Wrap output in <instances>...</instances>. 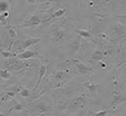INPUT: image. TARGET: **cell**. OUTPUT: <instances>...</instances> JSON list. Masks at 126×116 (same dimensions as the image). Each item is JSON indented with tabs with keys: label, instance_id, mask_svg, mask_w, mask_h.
I'll return each mask as SVG.
<instances>
[{
	"label": "cell",
	"instance_id": "obj_1",
	"mask_svg": "<svg viewBox=\"0 0 126 116\" xmlns=\"http://www.w3.org/2000/svg\"><path fill=\"white\" fill-rule=\"evenodd\" d=\"M47 39L54 46L62 45L71 39L70 27L64 21L51 23L47 31Z\"/></svg>",
	"mask_w": 126,
	"mask_h": 116
},
{
	"label": "cell",
	"instance_id": "obj_2",
	"mask_svg": "<svg viewBox=\"0 0 126 116\" xmlns=\"http://www.w3.org/2000/svg\"><path fill=\"white\" fill-rule=\"evenodd\" d=\"M53 110V105L47 97H38L36 99L30 101L29 103H27V113L28 114H47L51 113Z\"/></svg>",
	"mask_w": 126,
	"mask_h": 116
},
{
	"label": "cell",
	"instance_id": "obj_3",
	"mask_svg": "<svg viewBox=\"0 0 126 116\" xmlns=\"http://www.w3.org/2000/svg\"><path fill=\"white\" fill-rule=\"evenodd\" d=\"M92 99V97L89 95V93L87 91L82 92L81 94H79L78 96L74 97L73 99L69 100L68 102H64L63 103L58 105V108L64 110L67 113L70 112H74L77 109H82L86 106L87 103L89 100Z\"/></svg>",
	"mask_w": 126,
	"mask_h": 116
},
{
	"label": "cell",
	"instance_id": "obj_4",
	"mask_svg": "<svg viewBox=\"0 0 126 116\" xmlns=\"http://www.w3.org/2000/svg\"><path fill=\"white\" fill-rule=\"evenodd\" d=\"M0 64H1L2 68H5V69L9 70L11 73H13V72L23 71V70H27V69L32 68L33 61H31V59L24 60V59H20L16 56H14V57L4 59V62H2Z\"/></svg>",
	"mask_w": 126,
	"mask_h": 116
},
{
	"label": "cell",
	"instance_id": "obj_5",
	"mask_svg": "<svg viewBox=\"0 0 126 116\" xmlns=\"http://www.w3.org/2000/svg\"><path fill=\"white\" fill-rule=\"evenodd\" d=\"M40 42H42L41 38H35L29 35H22L19 38H16V41L13 43L11 50L13 51V53L16 55L19 52L23 51L24 50L30 48L32 46H36L37 44H39Z\"/></svg>",
	"mask_w": 126,
	"mask_h": 116
},
{
	"label": "cell",
	"instance_id": "obj_6",
	"mask_svg": "<svg viewBox=\"0 0 126 116\" xmlns=\"http://www.w3.org/2000/svg\"><path fill=\"white\" fill-rule=\"evenodd\" d=\"M71 70L70 68H63V69H57L52 74H50L49 81H50V87L52 88H60L61 86L65 85L68 82V78L71 77Z\"/></svg>",
	"mask_w": 126,
	"mask_h": 116
},
{
	"label": "cell",
	"instance_id": "obj_7",
	"mask_svg": "<svg viewBox=\"0 0 126 116\" xmlns=\"http://www.w3.org/2000/svg\"><path fill=\"white\" fill-rule=\"evenodd\" d=\"M42 23H46V22H45L44 12L40 9L39 11H33L29 13L26 16L25 19L23 20V22L18 25V28H35L41 25Z\"/></svg>",
	"mask_w": 126,
	"mask_h": 116
},
{
	"label": "cell",
	"instance_id": "obj_8",
	"mask_svg": "<svg viewBox=\"0 0 126 116\" xmlns=\"http://www.w3.org/2000/svg\"><path fill=\"white\" fill-rule=\"evenodd\" d=\"M71 64L76 69V73L78 75H79V76L89 77L93 73V68H91L90 66L86 65L85 63H83L79 59H77V58L76 59H72L71 60Z\"/></svg>",
	"mask_w": 126,
	"mask_h": 116
},
{
	"label": "cell",
	"instance_id": "obj_9",
	"mask_svg": "<svg viewBox=\"0 0 126 116\" xmlns=\"http://www.w3.org/2000/svg\"><path fill=\"white\" fill-rule=\"evenodd\" d=\"M83 47V43L81 41V37L79 35L75 36L68 44V54L69 55H75L79 53Z\"/></svg>",
	"mask_w": 126,
	"mask_h": 116
},
{
	"label": "cell",
	"instance_id": "obj_10",
	"mask_svg": "<svg viewBox=\"0 0 126 116\" xmlns=\"http://www.w3.org/2000/svg\"><path fill=\"white\" fill-rule=\"evenodd\" d=\"M82 85L86 88V91L89 93V95L95 100V101H98L99 97H98V91H99V88H100V85L94 82L93 79H90V78H86L82 81Z\"/></svg>",
	"mask_w": 126,
	"mask_h": 116
},
{
	"label": "cell",
	"instance_id": "obj_11",
	"mask_svg": "<svg viewBox=\"0 0 126 116\" xmlns=\"http://www.w3.org/2000/svg\"><path fill=\"white\" fill-rule=\"evenodd\" d=\"M16 56L20 58V59H24V60H28V59H40V60H42L45 58L39 53L38 50H35V49H31V47L24 50L21 52H19Z\"/></svg>",
	"mask_w": 126,
	"mask_h": 116
},
{
	"label": "cell",
	"instance_id": "obj_12",
	"mask_svg": "<svg viewBox=\"0 0 126 116\" xmlns=\"http://www.w3.org/2000/svg\"><path fill=\"white\" fill-rule=\"evenodd\" d=\"M47 59H42L40 61V65H39V78H38V81H37V84L36 86L33 88V91H36L38 90V88L40 87L41 83L43 81V78L45 77L46 74H47Z\"/></svg>",
	"mask_w": 126,
	"mask_h": 116
},
{
	"label": "cell",
	"instance_id": "obj_13",
	"mask_svg": "<svg viewBox=\"0 0 126 116\" xmlns=\"http://www.w3.org/2000/svg\"><path fill=\"white\" fill-rule=\"evenodd\" d=\"M4 29H6L7 32H8V37H9V48H8V50H11L13 43L16 41V39L17 38V34H16L15 25H14V21H12L9 24H7L4 27Z\"/></svg>",
	"mask_w": 126,
	"mask_h": 116
},
{
	"label": "cell",
	"instance_id": "obj_14",
	"mask_svg": "<svg viewBox=\"0 0 126 116\" xmlns=\"http://www.w3.org/2000/svg\"><path fill=\"white\" fill-rule=\"evenodd\" d=\"M18 88H19V85L16 84L14 87H11L10 90H7V91H4L1 99H0V102L1 103H6L8 101H11V100L15 99L16 96L17 95V91H18Z\"/></svg>",
	"mask_w": 126,
	"mask_h": 116
},
{
	"label": "cell",
	"instance_id": "obj_15",
	"mask_svg": "<svg viewBox=\"0 0 126 116\" xmlns=\"http://www.w3.org/2000/svg\"><path fill=\"white\" fill-rule=\"evenodd\" d=\"M101 61H106V56H105V52L102 48H97L93 50L91 57L89 58L88 62L89 63H95V62H101Z\"/></svg>",
	"mask_w": 126,
	"mask_h": 116
},
{
	"label": "cell",
	"instance_id": "obj_16",
	"mask_svg": "<svg viewBox=\"0 0 126 116\" xmlns=\"http://www.w3.org/2000/svg\"><path fill=\"white\" fill-rule=\"evenodd\" d=\"M125 103V95L123 93H121V91L119 92H115L112 96V98L110 100V108L112 109L114 108L116 105L124 103Z\"/></svg>",
	"mask_w": 126,
	"mask_h": 116
},
{
	"label": "cell",
	"instance_id": "obj_17",
	"mask_svg": "<svg viewBox=\"0 0 126 116\" xmlns=\"http://www.w3.org/2000/svg\"><path fill=\"white\" fill-rule=\"evenodd\" d=\"M15 112H19V113L26 112L27 113V103H25L24 102H21V101L19 102L16 100L14 105L9 109V114H12Z\"/></svg>",
	"mask_w": 126,
	"mask_h": 116
},
{
	"label": "cell",
	"instance_id": "obj_18",
	"mask_svg": "<svg viewBox=\"0 0 126 116\" xmlns=\"http://www.w3.org/2000/svg\"><path fill=\"white\" fill-rule=\"evenodd\" d=\"M113 30H114V35L117 37L118 40L122 39V41H124V39H125V21H123L122 23L116 22L113 27Z\"/></svg>",
	"mask_w": 126,
	"mask_h": 116
},
{
	"label": "cell",
	"instance_id": "obj_19",
	"mask_svg": "<svg viewBox=\"0 0 126 116\" xmlns=\"http://www.w3.org/2000/svg\"><path fill=\"white\" fill-rule=\"evenodd\" d=\"M76 32H77V34L79 35L81 38L85 39L86 41H91L92 43L97 44V43L94 41V39H93V36H92V30H91V26H90V25H89V28H88V29H86V30L77 28V29H76Z\"/></svg>",
	"mask_w": 126,
	"mask_h": 116
},
{
	"label": "cell",
	"instance_id": "obj_20",
	"mask_svg": "<svg viewBox=\"0 0 126 116\" xmlns=\"http://www.w3.org/2000/svg\"><path fill=\"white\" fill-rule=\"evenodd\" d=\"M13 2L12 0H0V14L4 12L13 13Z\"/></svg>",
	"mask_w": 126,
	"mask_h": 116
},
{
	"label": "cell",
	"instance_id": "obj_21",
	"mask_svg": "<svg viewBox=\"0 0 126 116\" xmlns=\"http://www.w3.org/2000/svg\"><path fill=\"white\" fill-rule=\"evenodd\" d=\"M12 14L13 13H11V12H4V13L0 14V22H1L2 26H3V28L7 24H9L10 22L14 21L13 18H12Z\"/></svg>",
	"mask_w": 126,
	"mask_h": 116
},
{
	"label": "cell",
	"instance_id": "obj_22",
	"mask_svg": "<svg viewBox=\"0 0 126 116\" xmlns=\"http://www.w3.org/2000/svg\"><path fill=\"white\" fill-rule=\"evenodd\" d=\"M89 6H97L100 9H106L110 6L111 0H90Z\"/></svg>",
	"mask_w": 126,
	"mask_h": 116
},
{
	"label": "cell",
	"instance_id": "obj_23",
	"mask_svg": "<svg viewBox=\"0 0 126 116\" xmlns=\"http://www.w3.org/2000/svg\"><path fill=\"white\" fill-rule=\"evenodd\" d=\"M17 94H18L22 99H28V98H29L30 101L34 100V97L32 96L33 93H31V91H30L28 88H26V87H23V86H20V85H19Z\"/></svg>",
	"mask_w": 126,
	"mask_h": 116
},
{
	"label": "cell",
	"instance_id": "obj_24",
	"mask_svg": "<svg viewBox=\"0 0 126 116\" xmlns=\"http://www.w3.org/2000/svg\"><path fill=\"white\" fill-rule=\"evenodd\" d=\"M0 78L4 80H13L15 78V76L7 69L0 68Z\"/></svg>",
	"mask_w": 126,
	"mask_h": 116
},
{
	"label": "cell",
	"instance_id": "obj_25",
	"mask_svg": "<svg viewBox=\"0 0 126 116\" xmlns=\"http://www.w3.org/2000/svg\"><path fill=\"white\" fill-rule=\"evenodd\" d=\"M0 55H1V57H2V59H6V58H10V57H14V56H16L14 53H13V51L10 50H5V49H3V48H0Z\"/></svg>",
	"mask_w": 126,
	"mask_h": 116
},
{
	"label": "cell",
	"instance_id": "obj_26",
	"mask_svg": "<svg viewBox=\"0 0 126 116\" xmlns=\"http://www.w3.org/2000/svg\"><path fill=\"white\" fill-rule=\"evenodd\" d=\"M110 108L108 109H104V110H100V111H96V112H90V114H94V115H107L108 113L110 112Z\"/></svg>",
	"mask_w": 126,
	"mask_h": 116
},
{
	"label": "cell",
	"instance_id": "obj_27",
	"mask_svg": "<svg viewBox=\"0 0 126 116\" xmlns=\"http://www.w3.org/2000/svg\"><path fill=\"white\" fill-rule=\"evenodd\" d=\"M25 1H26L28 4H30V5H37L40 0H25Z\"/></svg>",
	"mask_w": 126,
	"mask_h": 116
},
{
	"label": "cell",
	"instance_id": "obj_28",
	"mask_svg": "<svg viewBox=\"0 0 126 116\" xmlns=\"http://www.w3.org/2000/svg\"><path fill=\"white\" fill-rule=\"evenodd\" d=\"M3 93H4V91H1V90H0V99H1V97H2V95H3Z\"/></svg>",
	"mask_w": 126,
	"mask_h": 116
},
{
	"label": "cell",
	"instance_id": "obj_29",
	"mask_svg": "<svg viewBox=\"0 0 126 116\" xmlns=\"http://www.w3.org/2000/svg\"><path fill=\"white\" fill-rule=\"evenodd\" d=\"M1 103H2L0 102V106H1ZM0 115H5V113H3V112H0Z\"/></svg>",
	"mask_w": 126,
	"mask_h": 116
},
{
	"label": "cell",
	"instance_id": "obj_30",
	"mask_svg": "<svg viewBox=\"0 0 126 116\" xmlns=\"http://www.w3.org/2000/svg\"><path fill=\"white\" fill-rule=\"evenodd\" d=\"M1 60H2V57H1V55H0V62H1Z\"/></svg>",
	"mask_w": 126,
	"mask_h": 116
},
{
	"label": "cell",
	"instance_id": "obj_31",
	"mask_svg": "<svg viewBox=\"0 0 126 116\" xmlns=\"http://www.w3.org/2000/svg\"><path fill=\"white\" fill-rule=\"evenodd\" d=\"M88 1H90V0H88Z\"/></svg>",
	"mask_w": 126,
	"mask_h": 116
}]
</instances>
